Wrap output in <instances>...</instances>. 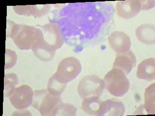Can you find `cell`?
Instances as JSON below:
<instances>
[{"mask_svg":"<svg viewBox=\"0 0 155 116\" xmlns=\"http://www.w3.org/2000/svg\"><path fill=\"white\" fill-rule=\"evenodd\" d=\"M34 92L30 86L23 85L15 89L9 96L12 105L18 110H24L32 105Z\"/></svg>","mask_w":155,"mask_h":116,"instance_id":"52a82bcc","label":"cell"},{"mask_svg":"<svg viewBox=\"0 0 155 116\" xmlns=\"http://www.w3.org/2000/svg\"><path fill=\"white\" fill-rule=\"evenodd\" d=\"M109 45L117 54L127 53L130 50V36L123 31H115L110 34L108 38Z\"/></svg>","mask_w":155,"mask_h":116,"instance_id":"ba28073f","label":"cell"},{"mask_svg":"<svg viewBox=\"0 0 155 116\" xmlns=\"http://www.w3.org/2000/svg\"><path fill=\"white\" fill-rule=\"evenodd\" d=\"M62 102L60 96L54 95L47 89H42L35 91L32 105L41 116H52L56 108Z\"/></svg>","mask_w":155,"mask_h":116,"instance_id":"277c9868","label":"cell"},{"mask_svg":"<svg viewBox=\"0 0 155 116\" xmlns=\"http://www.w3.org/2000/svg\"><path fill=\"white\" fill-rule=\"evenodd\" d=\"M102 101L99 97L92 96L84 98L82 103V110L91 116H98L101 113Z\"/></svg>","mask_w":155,"mask_h":116,"instance_id":"9a60e30c","label":"cell"},{"mask_svg":"<svg viewBox=\"0 0 155 116\" xmlns=\"http://www.w3.org/2000/svg\"><path fill=\"white\" fill-rule=\"evenodd\" d=\"M103 80L107 90L114 96H123L130 89V81L127 75L118 68H113L104 76Z\"/></svg>","mask_w":155,"mask_h":116,"instance_id":"3957f363","label":"cell"},{"mask_svg":"<svg viewBox=\"0 0 155 116\" xmlns=\"http://www.w3.org/2000/svg\"><path fill=\"white\" fill-rule=\"evenodd\" d=\"M105 85L104 80L96 75L84 76L79 82L78 91L82 99L89 97H100L103 93Z\"/></svg>","mask_w":155,"mask_h":116,"instance_id":"8992f818","label":"cell"},{"mask_svg":"<svg viewBox=\"0 0 155 116\" xmlns=\"http://www.w3.org/2000/svg\"><path fill=\"white\" fill-rule=\"evenodd\" d=\"M39 27L42 32V36L34 46L55 53L56 50L62 47L64 42L63 33L59 24L49 23Z\"/></svg>","mask_w":155,"mask_h":116,"instance_id":"7a4b0ae2","label":"cell"},{"mask_svg":"<svg viewBox=\"0 0 155 116\" xmlns=\"http://www.w3.org/2000/svg\"><path fill=\"white\" fill-rule=\"evenodd\" d=\"M18 77L14 73L5 74L4 79V97H7L11 95L14 90L15 87L18 83Z\"/></svg>","mask_w":155,"mask_h":116,"instance_id":"e0dca14e","label":"cell"},{"mask_svg":"<svg viewBox=\"0 0 155 116\" xmlns=\"http://www.w3.org/2000/svg\"><path fill=\"white\" fill-rule=\"evenodd\" d=\"M136 58L134 53L130 50L127 53L117 54L114 61L113 68H118L128 75L136 65Z\"/></svg>","mask_w":155,"mask_h":116,"instance_id":"30bf717a","label":"cell"},{"mask_svg":"<svg viewBox=\"0 0 155 116\" xmlns=\"http://www.w3.org/2000/svg\"><path fill=\"white\" fill-rule=\"evenodd\" d=\"M11 37L15 44L21 50H29L41 38L42 32L39 28L25 24L12 23L7 36Z\"/></svg>","mask_w":155,"mask_h":116,"instance_id":"6da1fadb","label":"cell"},{"mask_svg":"<svg viewBox=\"0 0 155 116\" xmlns=\"http://www.w3.org/2000/svg\"><path fill=\"white\" fill-rule=\"evenodd\" d=\"M77 109L71 104L62 102L56 108L53 112L52 116H70L76 115Z\"/></svg>","mask_w":155,"mask_h":116,"instance_id":"d6986e66","label":"cell"},{"mask_svg":"<svg viewBox=\"0 0 155 116\" xmlns=\"http://www.w3.org/2000/svg\"><path fill=\"white\" fill-rule=\"evenodd\" d=\"M125 111V105L122 102L113 98L102 101L99 116H122Z\"/></svg>","mask_w":155,"mask_h":116,"instance_id":"8fae6325","label":"cell"},{"mask_svg":"<svg viewBox=\"0 0 155 116\" xmlns=\"http://www.w3.org/2000/svg\"><path fill=\"white\" fill-rule=\"evenodd\" d=\"M142 10V2L139 0L119 1L116 5L118 15L125 19H130L139 13Z\"/></svg>","mask_w":155,"mask_h":116,"instance_id":"9c48e42d","label":"cell"},{"mask_svg":"<svg viewBox=\"0 0 155 116\" xmlns=\"http://www.w3.org/2000/svg\"><path fill=\"white\" fill-rule=\"evenodd\" d=\"M67 87L66 84L61 83L56 79L55 74L48 80L47 89L51 94L55 96H61Z\"/></svg>","mask_w":155,"mask_h":116,"instance_id":"ac0fdd59","label":"cell"},{"mask_svg":"<svg viewBox=\"0 0 155 116\" xmlns=\"http://www.w3.org/2000/svg\"><path fill=\"white\" fill-rule=\"evenodd\" d=\"M17 56L16 53L11 50H6L5 53V69L13 67L17 62Z\"/></svg>","mask_w":155,"mask_h":116,"instance_id":"ffe728a7","label":"cell"},{"mask_svg":"<svg viewBox=\"0 0 155 116\" xmlns=\"http://www.w3.org/2000/svg\"><path fill=\"white\" fill-rule=\"evenodd\" d=\"M155 83L150 85L146 89L144 93V110L148 114L155 113Z\"/></svg>","mask_w":155,"mask_h":116,"instance_id":"2e32d148","label":"cell"},{"mask_svg":"<svg viewBox=\"0 0 155 116\" xmlns=\"http://www.w3.org/2000/svg\"><path fill=\"white\" fill-rule=\"evenodd\" d=\"M81 69L79 60L75 57H67L60 62L55 76L59 82L67 84L79 76Z\"/></svg>","mask_w":155,"mask_h":116,"instance_id":"5b68a950","label":"cell"},{"mask_svg":"<svg viewBox=\"0 0 155 116\" xmlns=\"http://www.w3.org/2000/svg\"><path fill=\"white\" fill-rule=\"evenodd\" d=\"M14 10L19 15L41 17L47 14L51 9L50 5L13 6Z\"/></svg>","mask_w":155,"mask_h":116,"instance_id":"7c38bea8","label":"cell"},{"mask_svg":"<svg viewBox=\"0 0 155 116\" xmlns=\"http://www.w3.org/2000/svg\"><path fill=\"white\" fill-rule=\"evenodd\" d=\"M137 76L140 79L152 81L155 79V59L148 58L143 60L137 67Z\"/></svg>","mask_w":155,"mask_h":116,"instance_id":"4fadbf2b","label":"cell"},{"mask_svg":"<svg viewBox=\"0 0 155 116\" xmlns=\"http://www.w3.org/2000/svg\"><path fill=\"white\" fill-rule=\"evenodd\" d=\"M135 34L142 43L149 45L155 43V27L152 24H142L136 29Z\"/></svg>","mask_w":155,"mask_h":116,"instance_id":"5bb4252c","label":"cell"}]
</instances>
